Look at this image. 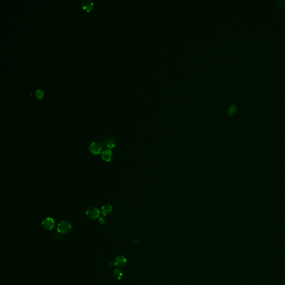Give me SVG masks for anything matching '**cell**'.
I'll return each mask as SVG.
<instances>
[{
  "instance_id": "cell-5",
  "label": "cell",
  "mask_w": 285,
  "mask_h": 285,
  "mask_svg": "<svg viewBox=\"0 0 285 285\" xmlns=\"http://www.w3.org/2000/svg\"><path fill=\"white\" fill-rule=\"evenodd\" d=\"M112 157V151L110 149H105L102 153V159L106 162H110Z\"/></svg>"
},
{
  "instance_id": "cell-9",
  "label": "cell",
  "mask_w": 285,
  "mask_h": 285,
  "mask_svg": "<svg viewBox=\"0 0 285 285\" xmlns=\"http://www.w3.org/2000/svg\"><path fill=\"white\" fill-rule=\"evenodd\" d=\"M106 145H107V147L110 149H112V148H113L115 146L116 142H115V140L114 139H109L107 141Z\"/></svg>"
},
{
  "instance_id": "cell-11",
  "label": "cell",
  "mask_w": 285,
  "mask_h": 285,
  "mask_svg": "<svg viewBox=\"0 0 285 285\" xmlns=\"http://www.w3.org/2000/svg\"><path fill=\"white\" fill-rule=\"evenodd\" d=\"M43 95L44 92L41 89H38L35 92V96L37 99H41Z\"/></svg>"
},
{
  "instance_id": "cell-6",
  "label": "cell",
  "mask_w": 285,
  "mask_h": 285,
  "mask_svg": "<svg viewBox=\"0 0 285 285\" xmlns=\"http://www.w3.org/2000/svg\"><path fill=\"white\" fill-rule=\"evenodd\" d=\"M94 6V3L90 0L84 1L82 3V7L83 10L86 11L87 12L92 10Z\"/></svg>"
},
{
  "instance_id": "cell-12",
  "label": "cell",
  "mask_w": 285,
  "mask_h": 285,
  "mask_svg": "<svg viewBox=\"0 0 285 285\" xmlns=\"http://www.w3.org/2000/svg\"><path fill=\"white\" fill-rule=\"evenodd\" d=\"M98 221L101 224H104L105 223V220L103 217H100Z\"/></svg>"
},
{
  "instance_id": "cell-8",
  "label": "cell",
  "mask_w": 285,
  "mask_h": 285,
  "mask_svg": "<svg viewBox=\"0 0 285 285\" xmlns=\"http://www.w3.org/2000/svg\"><path fill=\"white\" fill-rule=\"evenodd\" d=\"M125 262H126L125 258L122 256H119L116 258L115 261V264L116 266L121 267H122L123 266H124V265L125 264Z\"/></svg>"
},
{
  "instance_id": "cell-3",
  "label": "cell",
  "mask_w": 285,
  "mask_h": 285,
  "mask_svg": "<svg viewBox=\"0 0 285 285\" xmlns=\"http://www.w3.org/2000/svg\"><path fill=\"white\" fill-rule=\"evenodd\" d=\"M102 146L100 143L93 142L90 145L89 151L92 155H98L102 153Z\"/></svg>"
},
{
  "instance_id": "cell-10",
  "label": "cell",
  "mask_w": 285,
  "mask_h": 285,
  "mask_svg": "<svg viewBox=\"0 0 285 285\" xmlns=\"http://www.w3.org/2000/svg\"><path fill=\"white\" fill-rule=\"evenodd\" d=\"M122 276V272L120 270H118V269H116L114 271V272H113V276L116 278V279H118V280H119L120 279L121 277Z\"/></svg>"
},
{
  "instance_id": "cell-4",
  "label": "cell",
  "mask_w": 285,
  "mask_h": 285,
  "mask_svg": "<svg viewBox=\"0 0 285 285\" xmlns=\"http://www.w3.org/2000/svg\"><path fill=\"white\" fill-rule=\"evenodd\" d=\"M43 228L48 231H51L55 226V222L51 217H47L42 222Z\"/></svg>"
},
{
  "instance_id": "cell-7",
  "label": "cell",
  "mask_w": 285,
  "mask_h": 285,
  "mask_svg": "<svg viewBox=\"0 0 285 285\" xmlns=\"http://www.w3.org/2000/svg\"><path fill=\"white\" fill-rule=\"evenodd\" d=\"M112 206L110 204H105L102 207V214L104 216L109 215L112 212Z\"/></svg>"
},
{
  "instance_id": "cell-1",
  "label": "cell",
  "mask_w": 285,
  "mask_h": 285,
  "mask_svg": "<svg viewBox=\"0 0 285 285\" xmlns=\"http://www.w3.org/2000/svg\"><path fill=\"white\" fill-rule=\"evenodd\" d=\"M72 229L71 224L69 221H61L58 224L57 230L59 233L67 234L69 233Z\"/></svg>"
},
{
  "instance_id": "cell-2",
  "label": "cell",
  "mask_w": 285,
  "mask_h": 285,
  "mask_svg": "<svg viewBox=\"0 0 285 285\" xmlns=\"http://www.w3.org/2000/svg\"><path fill=\"white\" fill-rule=\"evenodd\" d=\"M100 211L95 207H90L86 211V215L90 219H95L99 217Z\"/></svg>"
}]
</instances>
